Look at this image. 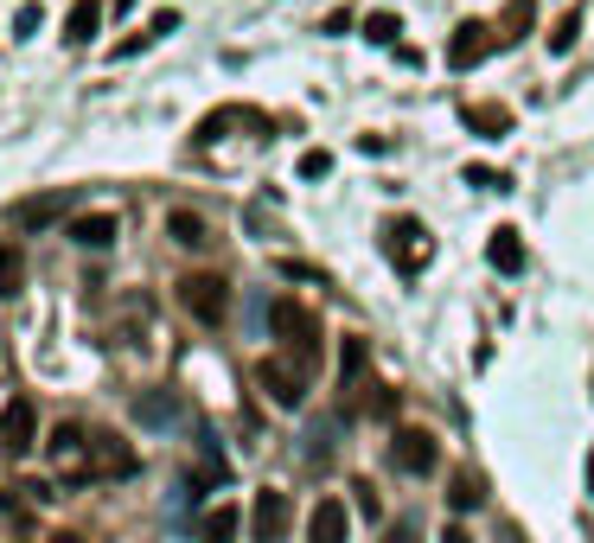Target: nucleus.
Masks as SVG:
<instances>
[{
  "instance_id": "nucleus-1",
  "label": "nucleus",
  "mask_w": 594,
  "mask_h": 543,
  "mask_svg": "<svg viewBox=\"0 0 594 543\" xmlns=\"http://www.w3.org/2000/svg\"><path fill=\"white\" fill-rule=\"evenodd\" d=\"M269 326H275V339L288 346V359H295L300 371L320 359V320H313L300 301H288V294H282V301H269Z\"/></svg>"
},
{
  "instance_id": "nucleus-2",
  "label": "nucleus",
  "mask_w": 594,
  "mask_h": 543,
  "mask_svg": "<svg viewBox=\"0 0 594 543\" xmlns=\"http://www.w3.org/2000/svg\"><path fill=\"white\" fill-rule=\"evenodd\" d=\"M180 307H186L198 326H224V320H230V282L198 269V275H186V282H180Z\"/></svg>"
},
{
  "instance_id": "nucleus-3",
  "label": "nucleus",
  "mask_w": 594,
  "mask_h": 543,
  "mask_svg": "<svg viewBox=\"0 0 594 543\" xmlns=\"http://www.w3.org/2000/svg\"><path fill=\"white\" fill-rule=\"evenodd\" d=\"M384 256L397 262V275H422V262H429V230H422L415 217H390V224H384Z\"/></svg>"
},
{
  "instance_id": "nucleus-4",
  "label": "nucleus",
  "mask_w": 594,
  "mask_h": 543,
  "mask_svg": "<svg viewBox=\"0 0 594 543\" xmlns=\"http://www.w3.org/2000/svg\"><path fill=\"white\" fill-rule=\"evenodd\" d=\"M390 467L409 473V479L435 473V467H442V441H435L429 429H397V434H390Z\"/></svg>"
},
{
  "instance_id": "nucleus-5",
  "label": "nucleus",
  "mask_w": 594,
  "mask_h": 543,
  "mask_svg": "<svg viewBox=\"0 0 594 543\" xmlns=\"http://www.w3.org/2000/svg\"><path fill=\"white\" fill-rule=\"evenodd\" d=\"M256 384H262V397L275 403V409H300V403H307V371H300L295 359H262Z\"/></svg>"
},
{
  "instance_id": "nucleus-6",
  "label": "nucleus",
  "mask_w": 594,
  "mask_h": 543,
  "mask_svg": "<svg viewBox=\"0 0 594 543\" xmlns=\"http://www.w3.org/2000/svg\"><path fill=\"white\" fill-rule=\"evenodd\" d=\"M45 454H52L58 479H90V434L77 429V422H58L52 441H45Z\"/></svg>"
},
{
  "instance_id": "nucleus-7",
  "label": "nucleus",
  "mask_w": 594,
  "mask_h": 543,
  "mask_svg": "<svg viewBox=\"0 0 594 543\" xmlns=\"http://www.w3.org/2000/svg\"><path fill=\"white\" fill-rule=\"evenodd\" d=\"M288 524H295V506H288V493H256V506H250V538L256 543H282L288 538Z\"/></svg>"
},
{
  "instance_id": "nucleus-8",
  "label": "nucleus",
  "mask_w": 594,
  "mask_h": 543,
  "mask_svg": "<svg viewBox=\"0 0 594 543\" xmlns=\"http://www.w3.org/2000/svg\"><path fill=\"white\" fill-rule=\"evenodd\" d=\"M33 441H38L33 397H7V403H0V448H7V454H26Z\"/></svg>"
},
{
  "instance_id": "nucleus-9",
  "label": "nucleus",
  "mask_w": 594,
  "mask_h": 543,
  "mask_svg": "<svg viewBox=\"0 0 594 543\" xmlns=\"http://www.w3.org/2000/svg\"><path fill=\"white\" fill-rule=\"evenodd\" d=\"M135 473V448L122 434H90V479H128Z\"/></svg>"
},
{
  "instance_id": "nucleus-10",
  "label": "nucleus",
  "mask_w": 594,
  "mask_h": 543,
  "mask_svg": "<svg viewBox=\"0 0 594 543\" xmlns=\"http://www.w3.org/2000/svg\"><path fill=\"white\" fill-rule=\"evenodd\" d=\"M345 538H352L345 506H339V499H313V511H307V543H345Z\"/></svg>"
},
{
  "instance_id": "nucleus-11",
  "label": "nucleus",
  "mask_w": 594,
  "mask_h": 543,
  "mask_svg": "<svg viewBox=\"0 0 594 543\" xmlns=\"http://www.w3.org/2000/svg\"><path fill=\"white\" fill-rule=\"evenodd\" d=\"M492 45H499V38H492V26H480V20H473V26H460V33H454V45H447V65H454V71H467V65H480Z\"/></svg>"
},
{
  "instance_id": "nucleus-12",
  "label": "nucleus",
  "mask_w": 594,
  "mask_h": 543,
  "mask_svg": "<svg viewBox=\"0 0 594 543\" xmlns=\"http://www.w3.org/2000/svg\"><path fill=\"white\" fill-rule=\"evenodd\" d=\"M486 262H492L499 275H524V237L512 230V224H499V230H492V244H486Z\"/></svg>"
},
{
  "instance_id": "nucleus-13",
  "label": "nucleus",
  "mask_w": 594,
  "mask_h": 543,
  "mask_svg": "<svg viewBox=\"0 0 594 543\" xmlns=\"http://www.w3.org/2000/svg\"><path fill=\"white\" fill-rule=\"evenodd\" d=\"M115 212H83V217H71V244H83V250H110L115 244Z\"/></svg>"
},
{
  "instance_id": "nucleus-14",
  "label": "nucleus",
  "mask_w": 594,
  "mask_h": 543,
  "mask_svg": "<svg viewBox=\"0 0 594 543\" xmlns=\"http://www.w3.org/2000/svg\"><path fill=\"white\" fill-rule=\"evenodd\" d=\"M103 26V0H71V13H65V45H90Z\"/></svg>"
},
{
  "instance_id": "nucleus-15",
  "label": "nucleus",
  "mask_w": 594,
  "mask_h": 543,
  "mask_svg": "<svg viewBox=\"0 0 594 543\" xmlns=\"http://www.w3.org/2000/svg\"><path fill=\"white\" fill-rule=\"evenodd\" d=\"M173 26H180V13H173V7H160V13H153V20L141 26V33H135V38H122V45H115V58H135V52H148V45H160V38L173 33Z\"/></svg>"
},
{
  "instance_id": "nucleus-16",
  "label": "nucleus",
  "mask_w": 594,
  "mask_h": 543,
  "mask_svg": "<svg viewBox=\"0 0 594 543\" xmlns=\"http://www.w3.org/2000/svg\"><path fill=\"white\" fill-rule=\"evenodd\" d=\"M20 289H26V250L13 237H0V301H13Z\"/></svg>"
},
{
  "instance_id": "nucleus-17",
  "label": "nucleus",
  "mask_w": 594,
  "mask_h": 543,
  "mask_svg": "<svg viewBox=\"0 0 594 543\" xmlns=\"http://www.w3.org/2000/svg\"><path fill=\"white\" fill-rule=\"evenodd\" d=\"M237 531H243V511H237V506H212V511H205V524H198V543H237Z\"/></svg>"
},
{
  "instance_id": "nucleus-18",
  "label": "nucleus",
  "mask_w": 594,
  "mask_h": 543,
  "mask_svg": "<svg viewBox=\"0 0 594 543\" xmlns=\"http://www.w3.org/2000/svg\"><path fill=\"white\" fill-rule=\"evenodd\" d=\"M447 506L454 511H473V506H486V479L473 467H460L454 479H447Z\"/></svg>"
},
{
  "instance_id": "nucleus-19",
  "label": "nucleus",
  "mask_w": 594,
  "mask_h": 543,
  "mask_svg": "<svg viewBox=\"0 0 594 543\" xmlns=\"http://www.w3.org/2000/svg\"><path fill=\"white\" fill-rule=\"evenodd\" d=\"M167 237H173L180 250H205V244H212V230H205V217L198 212H173L167 217Z\"/></svg>"
},
{
  "instance_id": "nucleus-20",
  "label": "nucleus",
  "mask_w": 594,
  "mask_h": 543,
  "mask_svg": "<svg viewBox=\"0 0 594 543\" xmlns=\"http://www.w3.org/2000/svg\"><path fill=\"white\" fill-rule=\"evenodd\" d=\"M65 205H71V192H52V199H20V205H13V217H20V224H52V217H65Z\"/></svg>"
},
{
  "instance_id": "nucleus-21",
  "label": "nucleus",
  "mask_w": 594,
  "mask_h": 543,
  "mask_svg": "<svg viewBox=\"0 0 594 543\" xmlns=\"http://www.w3.org/2000/svg\"><path fill=\"white\" fill-rule=\"evenodd\" d=\"M135 416H141V422H153V429H167V422L180 416V397H173V391H148V397L135 403Z\"/></svg>"
},
{
  "instance_id": "nucleus-22",
  "label": "nucleus",
  "mask_w": 594,
  "mask_h": 543,
  "mask_svg": "<svg viewBox=\"0 0 594 543\" xmlns=\"http://www.w3.org/2000/svg\"><path fill=\"white\" fill-rule=\"evenodd\" d=\"M467 128H480V135H505V128H512V109H499V103L467 109Z\"/></svg>"
},
{
  "instance_id": "nucleus-23",
  "label": "nucleus",
  "mask_w": 594,
  "mask_h": 543,
  "mask_svg": "<svg viewBox=\"0 0 594 543\" xmlns=\"http://www.w3.org/2000/svg\"><path fill=\"white\" fill-rule=\"evenodd\" d=\"M365 359H372V352H365V339H345V346H339V377H345V384H358V377H365Z\"/></svg>"
},
{
  "instance_id": "nucleus-24",
  "label": "nucleus",
  "mask_w": 594,
  "mask_h": 543,
  "mask_svg": "<svg viewBox=\"0 0 594 543\" xmlns=\"http://www.w3.org/2000/svg\"><path fill=\"white\" fill-rule=\"evenodd\" d=\"M397 33H403L397 13H372V20H365V38H372V45H397Z\"/></svg>"
},
{
  "instance_id": "nucleus-25",
  "label": "nucleus",
  "mask_w": 594,
  "mask_h": 543,
  "mask_svg": "<svg viewBox=\"0 0 594 543\" xmlns=\"http://www.w3.org/2000/svg\"><path fill=\"white\" fill-rule=\"evenodd\" d=\"M38 26H45V7H38V0H26V7L13 13V38H38Z\"/></svg>"
},
{
  "instance_id": "nucleus-26",
  "label": "nucleus",
  "mask_w": 594,
  "mask_h": 543,
  "mask_svg": "<svg viewBox=\"0 0 594 543\" xmlns=\"http://www.w3.org/2000/svg\"><path fill=\"white\" fill-rule=\"evenodd\" d=\"M365 409H372L377 422H390V416H397V391H384V384H365Z\"/></svg>"
},
{
  "instance_id": "nucleus-27",
  "label": "nucleus",
  "mask_w": 594,
  "mask_h": 543,
  "mask_svg": "<svg viewBox=\"0 0 594 543\" xmlns=\"http://www.w3.org/2000/svg\"><path fill=\"white\" fill-rule=\"evenodd\" d=\"M327 173H333V154H327V147H307V154H300V180H327Z\"/></svg>"
},
{
  "instance_id": "nucleus-28",
  "label": "nucleus",
  "mask_w": 594,
  "mask_h": 543,
  "mask_svg": "<svg viewBox=\"0 0 594 543\" xmlns=\"http://www.w3.org/2000/svg\"><path fill=\"white\" fill-rule=\"evenodd\" d=\"M575 33H582V13H562L557 26H550V52H569V45H575Z\"/></svg>"
},
{
  "instance_id": "nucleus-29",
  "label": "nucleus",
  "mask_w": 594,
  "mask_h": 543,
  "mask_svg": "<svg viewBox=\"0 0 594 543\" xmlns=\"http://www.w3.org/2000/svg\"><path fill=\"white\" fill-rule=\"evenodd\" d=\"M384 543H422V531H415V518H397V524L384 531Z\"/></svg>"
},
{
  "instance_id": "nucleus-30",
  "label": "nucleus",
  "mask_w": 594,
  "mask_h": 543,
  "mask_svg": "<svg viewBox=\"0 0 594 543\" xmlns=\"http://www.w3.org/2000/svg\"><path fill=\"white\" fill-rule=\"evenodd\" d=\"M352 493H358V511H365V518H377V486H372V479H358Z\"/></svg>"
},
{
  "instance_id": "nucleus-31",
  "label": "nucleus",
  "mask_w": 594,
  "mask_h": 543,
  "mask_svg": "<svg viewBox=\"0 0 594 543\" xmlns=\"http://www.w3.org/2000/svg\"><path fill=\"white\" fill-rule=\"evenodd\" d=\"M442 543H473V538H467V524H447V531H442Z\"/></svg>"
},
{
  "instance_id": "nucleus-32",
  "label": "nucleus",
  "mask_w": 594,
  "mask_h": 543,
  "mask_svg": "<svg viewBox=\"0 0 594 543\" xmlns=\"http://www.w3.org/2000/svg\"><path fill=\"white\" fill-rule=\"evenodd\" d=\"M589 499H594V448H589Z\"/></svg>"
},
{
  "instance_id": "nucleus-33",
  "label": "nucleus",
  "mask_w": 594,
  "mask_h": 543,
  "mask_svg": "<svg viewBox=\"0 0 594 543\" xmlns=\"http://www.w3.org/2000/svg\"><path fill=\"white\" fill-rule=\"evenodd\" d=\"M45 543H77V538H71V531H65V538H45Z\"/></svg>"
},
{
  "instance_id": "nucleus-34",
  "label": "nucleus",
  "mask_w": 594,
  "mask_h": 543,
  "mask_svg": "<svg viewBox=\"0 0 594 543\" xmlns=\"http://www.w3.org/2000/svg\"><path fill=\"white\" fill-rule=\"evenodd\" d=\"M128 7H135V0H115V13H128Z\"/></svg>"
}]
</instances>
